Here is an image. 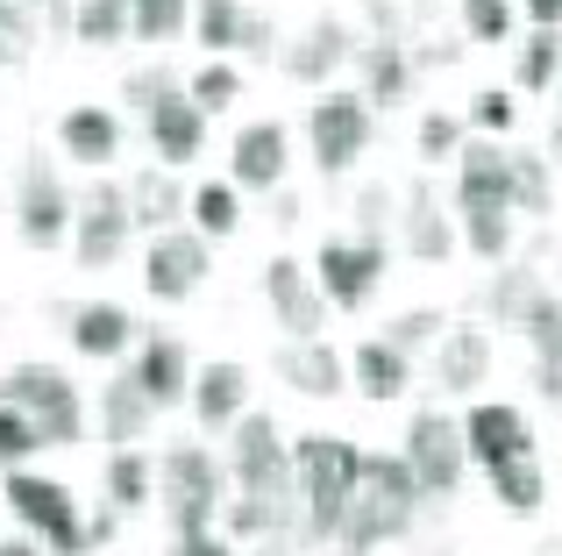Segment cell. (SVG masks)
<instances>
[{
	"label": "cell",
	"instance_id": "obj_25",
	"mask_svg": "<svg viewBox=\"0 0 562 556\" xmlns=\"http://www.w3.org/2000/svg\"><path fill=\"white\" fill-rule=\"evenodd\" d=\"M357 71H363V100H371V108H398V100L413 93V51L398 36L357 43Z\"/></svg>",
	"mask_w": 562,
	"mask_h": 556
},
{
	"label": "cell",
	"instance_id": "obj_18",
	"mask_svg": "<svg viewBox=\"0 0 562 556\" xmlns=\"http://www.w3.org/2000/svg\"><path fill=\"white\" fill-rule=\"evenodd\" d=\"M143 129H150V151H157V165H165V171L171 165H192L200 143H206V114L192 108V93H179V86L143 114Z\"/></svg>",
	"mask_w": 562,
	"mask_h": 556
},
{
	"label": "cell",
	"instance_id": "obj_17",
	"mask_svg": "<svg viewBox=\"0 0 562 556\" xmlns=\"http://www.w3.org/2000/svg\"><path fill=\"white\" fill-rule=\"evenodd\" d=\"M278 378H285L300 400H335V392H349V357L335 343H321V335H306V343L278 349Z\"/></svg>",
	"mask_w": 562,
	"mask_h": 556
},
{
	"label": "cell",
	"instance_id": "obj_36",
	"mask_svg": "<svg viewBox=\"0 0 562 556\" xmlns=\"http://www.w3.org/2000/svg\"><path fill=\"white\" fill-rule=\"evenodd\" d=\"M192 229H200L206 243L214 236H235L243 229V200H235V179H206V186H192Z\"/></svg>",
	"mask_w": 562,
	"mask_h": 556
},
{
	"label": "cell",
	"instance_id": "obj_10",
	"mask_svg": "<svg viewBox=\"0 0 562 556\" xmlns=\"http://www.w3.org/2000/svg\"><path fill=\"white\" fill-rule=\"evenodd\" d=\"M384 278V243H363V236H328L314 251V286L328 307H371Z\"/></svg>",
	"mask_w": 562,
	"mask_h": 556
},
{
	"label": "cell",
	"instance_id": "obj_54",
	"mask_svg": "<svg viewBox=\"0 0 562 556\" xmlns=\"http://www.w3.org/2000/svg\"><path fill=\"white\" fill-rule=\"evenodd\" d=\"M520 8H527L535 29H562V0H520Z\"/></svg>",
	"mask_w": 562,
	"mask_h": 556
},
{
	"label": "cell",
	"instance_id": "obj_16",
	"mask_svg": "<svg viewBox=\"0 0 562 556\" xmlns=\"http://www.w3.org/2000/svg\"><path fill=\"white\" fill-rule=\"evenodd\" d=\"M243 414H249V364L214 357L206 371H192V421L206 435H228Z\"/></svg>",
	"mask_w": 562,
	"mask_h": 556
},
{
	"label": "cell",
	"instance_id": "obj_24",
	"mask_svg": "<svg viewBox=\"0 0 562 556\" xmlns=\"http://www.w3.org/2000/svg\"><path fill=\"white\" fill-rule=\"evenodd\" d=\"M150 421H157V400L136 386V371H122V378L100 386V435H108L114 449H136L143 435H150Z\"/></svg>",
	"mask_w": 562,
	"mask_h": 556
},
{
	"label": "cell",
	"instance_id": "obj_22",
	"mask_svg": "<svg viewBox=\"0 0 562 556\" xmlns=\"http://www.w3.org/2000/svg\"><path fill=\"white\" fill-rule=\"evenodd\" d=\"M285 457L292 449L278 443V414H257V407H249V414L228 429V486H249V478L278 471Z\"/></svg>",
	"mask_w": 562,
	"mask_h": 556
},
{
	"label": "cell",
	"instance_id": "obj_49",
	"mask_svg": "<svg viewBox=\"0 0 562 556\" xmlns=\"http://www.w3.org/2000/svg\"><path fill=\"white\" fill-rule=\"evenodd\" d=\"M165 93H171V71L165 65H143V71H128V79H122V100H128V108H143V114H150Z\"/></svg>",
	"mask_w": 562,
	"mask_h": 556
},
{
	"label": "cell",
	"instance_id": "obj_43",
	"mask_svg": "<svg viewBox=\"0 0 562 556\" xmlns=\"http://www.w3.org/2000/svg\"><path fill=\"white\" fill-rule=\"evenodd\" d=\"M36 14H29V0H0V65H29L36 57Z\"/></svg>",
	"mask_w": 562,
	"mask_h": 556
},
{
	"label": "cell",
	"instance_id": "obj_31",
	"mask_svg": "<svg viewBox=\"0 0 562 556\" xmlns=\"http://www.w3.org/2000/svg\"><path fill=\"white\" fill-rule=\"evenodd\" d=\"M456 222H463V243L484 257V265H506L513 257V243H520V214L513 208H498V200H470V208H456Z\"/></svg>",
	"mask_w": 562,
	"mask_h": 556
},
{
	"label": "cell",
	"instance_id": "obj_27",
	"mask_svg": "<svg viewBox=\"0 0 562 556\" xmlns=\"http://www.w3.org/2000/svg\"><path fill=\"white\" fill-rule=\"evenodd\" d=\"M57 151L71 157V165H114L122 157V122H114L108 108H71L65 122H57Z\"/></svg>",
	"mask_w": 562,
	"mask_h": 556
},
{
	"label": "cell",
	"instance_id": "obj_29",
	"mask_svg": "<svg viewBox=\"0 0 562 556\" xmlns=\"http://www.w3.org/2000/svg\"><path fill=\"white\" fill-rule=\"evenodd\" d=\"M470 200H498V208H513L506 143H463V157H456V208H470Z\"/></svg>",
	"mask_w": 562,
	"mask_h": 556
},
{
	"label": "cell",
	"instance_id": "obj_35",
	"mask_svg": "<svg viewBox=\"0 0 562 556\" xmlns=\"http://www.w3.org/2000/svg\"><path fill=\"white\" fill-rule=\"evenodd\" d=\"M492 500L506 507V514H541V500H549V471H541V457H513L492 471Z\"/></svg>",
	"mask_w": 562,
	"mask_h": 556
},
{
	"label": "cell",
	"instance_id": "obj_44",
	"mask_svg": "<svg viewBox=\"0 0 562 556\" xmlns=\"http://www.w3.org/2000/svg\"><path fill=\"white\" fill-rule=\"evenodd\" d=\"M43 449V435H36V421L22 414V407H8L0 400V471H22L29 457Z\"/></svg>",
	"mask_w": 562,
	"mask_h": 556
},
{
	"label": "cell",
	"instance_id": "obj_21",
	"mask_svg": "<svg viewBox=\"0 0 562 556\" xmlns=\"http://www.w3.org/2000/svg\"><path fill=\"white\" fill-rule=\"evenodd\" d=\"M435 378L449 392H477L492 378V329L477 321H449V335L435 343Z\"/></svg>",
	"mask_w": 562,
	"mask_h": 556
},
{
	"label": "cell",
	"instance_id": "obj_11",
	"mask_svg": "<svg viewBox=\"0 0 562 556\" xmlns=\"http://www.w3.org/2000/svg\"><path fill=\"white\" fill-rule=\"evenodd\" d=\"M128 236H136L128 186H93V193L79 200V222H71V257H79L86 271H108L114 257L128 251Z\"/></svg>",
	"mask_w": 562,
	"mask_h": 556
},
{
	"label": "cell",
	"instance_id": "obj_14",
	"mask_svg": "<svg viewBox=\"0 0 562 556\" xmlns=\"http://www.w3.org/2000/svg\"><path fill=\"white\" fill-rule=\"evenodd\" d=\"M285 165H292L285 122H243V129H235V143H228V179L235 186L278 193V186H285Z\"/></svg>",
	"mask_w": 562,
	"mask_h": 556
},
{
	"label": "cell",
	"instance_id": "obj_46",
	"mask_svg": "<svg viewBox=\"0 0 562 556\" xmlns=\"http://www.w3.org/2000/svg\"><path fill=\"white\" fill-rule=\"evenodd\" d=\"M420 157L427 165H449V157H463V122L456 114H420Z\"/></svg>",
	"mask_w": 562,
	"mask_h": 556
},
{
	"label": "cell",
	"instance_id": "obj_12",
	"mask_svg": "<svg viewBox=\"0 0 562 556\" xmlns=\"http://www.w3.org/2000/svg\"><path fill=\"white\" fill-rule=\"evenodd\" d=\"M263 300H271L285 343H306V335H321V321H328V300H321V286H314V265H300V257H271V265H263Z\"/></svg>",
	"mask_w": 562,
	"mask_h": 556
},
{
	"label": "cell",
	"instance_id": "obj_37",
	"mask_svg": "<svg viewBox=\"0 0 562 556\" xmlns=\"http://www.w3.org/2000/svg\"><path fill=\"white\" fill-rule=\"evenodd\" d=\"M555 71H562V29H535L520 43V57H513V86L520 93H549Z\"/></svg>",
	"mask_w": 562,
	"mask_h": 556
},
{
	"label": "cell",
	"instance_id": "obj_7",
	"mask_svg": "<svg viewBox=\"0 0 562 556\" xmlns=\"http://www.w3.org/2000/svg\"><path fill=\"white\" fill-rule=\"evenodd\" d=\"M398 457L413 464L427 500H456V486H463V471H470L463 421H456L449 407H420V414L406 421V449H398Z\"/></svg>",
	"mask_w": 562,
	"mask_h": 556
},
{
	"label": "cell",
	"instance_id": "obj_59",
	"mask_svg": "<svg viewBox=\"0 0 562 556\" xmlns=\"http://www.w3.org/2000/svg\"><path fill=\"white\" fill-rule=\"evenodd\" d=\"M541 556H562V543H549V549H541Z\"/></svg>",
	"mask_w": 562,
	"mask_h": 556
},
{
	"label": "cell",
	"instance_id": "obj_51",
	"mask_svg": "<svg viewBox=\"0 0 562 556\" xmlns=\"http://www.w3.org/2000/svg\"><path fill=\"white\" fill-rule=\"evenodd\" d=\"M171 556H235V543L221 529H200V535H171Z\"/></svg>",
	"mask_w": 562,
	"mask_h": 556
},
{
	"label": "cell",
	"instance_id": "obj_5",
	"mask_svg": "<svg viewBox=\"0 0 562 556\" xmlns=\"http://www.w3.org/2000/svg\"><path fill=\"white\" fill-rule=\"evenodd\" d=\"M0 400L22 407L29 421H36L43 449H71L86 435V407H79V386H71L65 371H50V364H14L8 378H0Z\"/></svg>",
	"mask_w": 562,
	"mask_h": 556
},
{
	"label": "cell",
	"instance_id": "obj_2",
	"mask_svg": "<svg viewBox=\"0 0 562 556\" xmlns=\"http://www.w3.org/2000/svg\"><path fill=\"white\" fill-rule=\"evenodd\" d=\"M292 471H300V500H306L300 543H335L349 521V500L363 486V449L349 435H300L292 443Z\"/></svg>",
	"mask_w": 562,
	"mask_h": 556
},
{
	"label": "cell",
	"instance_id": "obj_32",
	"mask_svg": "<svg viewBox=\"0 0 562 556\" xmlns=\"http://www.w3.org/2000/svg\"><path fill=\"white\" fill-rule=\"evenodd\" d=\"M541 292H549V278H541L535 265H513V257H506V271H498L492 286H484V314H492V321H506V329H520V321L535 314V300H541Z\"/></svg>",
	"mask_w": 562,
	"mask_h": 556
},
{
	"label": "cell",
	"instance_id": "obj_41",
	"mask_svg": "<svg viewBox=\"0 0 562 556\" xmlns=\"http://www.w3.org/2000/svg\"><path fill=\"white\" fill-rule=\"evenodd\" d=\"M186 93H192V108H200V114H221V108H235V100H243V71H235L228 57H214V65L192 71Z\"/></svg>",
	"mask_w": 562,
	"mask_h": 556
},
{
	"label": "cell",
	"instance_id": "obj_8",
	"mask_svg": "<svg viewBox=\"0 0 562 556\" xmlns=\"http://www.w3.org/2000/svg\"><path fill=\"white\" fill-rule=\"evenodd\" d=\"M71 222H79V200L65 193V179L50 171V157H29L22 165V193H14V236L29 243V251H57V243L71 236Z\"/></svg>",
	"mask_w": 562,
	"mask_h": 556
},
{
	"label": "cell",
	"instance_id": "obj_13",
	"mask_svg": "<svg viewBox=\"0 0 562 556\" xmlns=\"http://www.w3.org/2000/svg\"><path fill=\"white\" fill-rule=\"evenodd\" d=\"M463 443H470V464L498 471V464H513V457H535V421L513 400H477L463 414Z\"/></svg>",
	"mask_w": 562,
	"mask_h": 556
},
{
	"label": "cell",
	"instance_id": "obj_40",
	"mask_svg": "<svg viewBox=\"0 0 562 556\" xmlns=\"http://www.w3.org/2000/svg\"><path fill=\"white\" fill-rule=\"evenodd\" d=\"M441 335H449V314H441V307H406V314L384 321V343H392L398 357H420V349H435Z\"/></svg>",
	"mask_w": 562,
	"mask_h": 556
},
{
	"label": "cell",
	"instance_id": "obj_6",
	"mask_svg": "<svg viewBox=\"0 0 562 556\" xmlns=\"http://www.w3.org/2000/svg\"><path fill=\"white\" fill-rule=\"evenodd\" d=\"M371 136H378V108L363 93H342V86H335V93H321L314 108H306V143H314L321 179H342V171L371 151Z\"/></svg>",
	"mask_w": 562,
	"mask_h": 556
},
{
	"label": "cell",
	"instance_id": "obj_3",
	"mask_svg": "<svg viewBox=\"0 0 562 556\" xmlns=\"http://www.w3.org/2000/svg\"><path fill=\"white\" fill-rule=\"evenodd\" d=\"M157 492H165V514H171V535H200V529H221V492H228V471L206 443H171L165 464H157Z\"/></svg>",
	"mask_w": 562,
	"mask_h": 556
},
{
	"label": "cell",
	"instance_id": "obj_53",
	"mask_svg": "<svg viewBox=\"0 0 562 556\" xmlns=\"http://www.w3.org/2000/svg\"><path fill=\"white\" fill-rule=\"evenodd\" d=\"M114 529H122V514H114V507H108V514H93V521H86V549L114 543Z\"/></svg>",
	"mask_w": 562,
	"mask_h": 556
},
{
	"label": "cell",
	"instance_id": "obj_60",
	"mask_svg": "<svg viewBox=\"0 0 562 556\" xmlns=\"http://www.w3.org/2000/svg\"><path fill=\"white\" fill-rule=\"evenodd\" d=\"M122 8H136V0H122Z\"/></svg>",
	"mask_w": 562,
	"mask_h": 556
},
{
	"label": "cell",
	"instance_id": "obj_50",
	"mask_svg": "<svg viewBox=\"0 0 562 556\" xmlns=\"http://www.w3.org/2000/svg\"><path fill=\"white\" fill-rule=\"evenodd\" d=\"M235 51L257 57V65H271V57H278V29L263 22V14H249V22H243V43H235Z\"/></svg>",
	"mask_w": 562,
	"mask_h": 556
},
{
	"label": "cell",
	"instance_id": "obj_28",
	"mask_svg": "<svg viewBox=\"0 0 562 556\" xmlns=\"http://www.w3.org/2000/svg\"><path fill=\"white\" fill-rule=\"evenodd\" d=\"M192 208V193H179V179H171L165 165L136 171L128 179V214H136V229H150V236H165V229H186L179 214Z\"/></svg>",
	"mask_w": 562,
	"mask_h": 556
},
{
	"label": "cell",
	"instance_id": "obj_55",
	"mask_svg": "<svg viewBox=\"0 0 562 556\" xmlns=\"http://www.w3.org/2000/svg\"><path fill=\"white\" fill-rule=\"evenodd\" d=\"M0 556H43V543H36V535H8V543H0Z\"/></svg>",
	"mask_w": 562,
	"mask_h": 556
},
{
	"label": "cell",
	"instance_id": "obj_15",
	"mask_svg": "<svg viewBox=\"0 0 562 556\" xmlns=\"http://www.w3.org/2000/svg\"><path fill=\"white\" fill-rule=\"evenodd\" d=\"M398 208H406V214H398V251L420 257V265H449V251H456V222H449V208H441L435 186L413 179Z\"/></svg>",
	"mask_w": 562,
	"mask_h": 556
},
{
	"label": "cell",
	"instance_id": "obj_19",
	"mask_svg": "<svg viewBox=\"0 0 562 556\" xmlns=\"http://www.w3.org/2000/svg\"><path fill=\"white\" fill-rule=\"evenodd\" d=\"M357 57V36H349V22H335V14H321L306 36H292V51H285V79H300V86H328L335 71Z\"/></svg>",
	"mask_w": 562,
	"mask_h": 556
},
{
	"label": "cell",
	"instance_id": "obj_1",
	"mask_svg": "<svg viewBox=\"0 0 562 556\" xmlns=\"http://www.w3.org/2000/svg\"><path fill=\"white\" fill-rule=\"evenodd\" d=\"M420 507H427V492H420V478H413V464L392 457V449H363V486H357V500H349V521H342L335 543L349 556H371L378 543H398V535L420 521Z\"/></svg>",
	"mask_w": 562,
	"mask_h": 556
},
{
	"label": "cell",
	"instance_id": "obj_58",
	"mask_svg": "<svg viewBox=\"0 0 562 556\" xmlns=\"http://www.w3.org/2000/svg\"><path fill=\"white\" fill-rule=\"evenodd\" d=\"M555 151H562V108H555Z\"/></svg>",
	"mask_w": 562,
	"mask_h": 556
},
{
	"label": "cell",
	"instance_id": "obj_4",
	"mask_svg": "<svg viewBox=\"0 0 562 556\" xmlns=\"http://www.w3.org/2000/svg\"><path fill=\"white\" fill-rule=\"evenodd\" d=\"M0 507H8L36 543H50V556H86V521H79L71 486H57V478H43V471L22 464V471L0 478Z\"/></svg>",
	"mask_w": 562,
	"mask_h": 556
},
{
	"label": "cell",
	"instance_id": "obj_47",
	"mask_svg": "<svg viewBox=\"0 0 562 556\" xmlns=\"http://www.w3.org/2000/svg\"><path fill=\"white\" fill-rule=\"evenodd\" d=\"M470 122H477L484 136H506V129L520 122V100H506V86H484V93L470 100Z\"/></svg>",
	"mask_w": 562,
	"mask_h": 556
},
{
	"label": "cell",
	"instance_id": "obj_9",
	"mask_svg": "<svg viewBox=\"0 0 562 556\" xmlns=\"http://www.w3.org/2000/svg\"><path fill=\"white\" fill-rule=\"evenodd\" d=\"M206 271H214V243L200 236V229H165V236H150V251H143V292L165 307L192 300V292L206 286Z\"/></svg>",
	"mask_w": 562,
	"mask_h": 556
},
{
	"label": "cell",
	"instance_id": "obj_45",
	"mask_svg": "<svg viewBox=\"0 0 562 556\" xmlns=\"http://www.w3.org/2000/svg\"><path fill=\"white\" fill-rule=\"evenodd\" d=\"M513 22H520V0H463V29L477 43H513Z\"/></svg>",
	"mask_w": 562,
	"mask_h": 556
},
{
	"label": "cell",
	"instance_id": "obj_34",
	"mask_svg": "<svg viewBox=\"0 0 562 556\" xmlns=\"http://www.w3.org/2000/svg\"><path fill=\"white\" fill-rule=\"evenodd\" d=\"M108 500H114V514H136V507L157 500V464L143 449H114L108 457Z\"/></svg>",
	"mask_w": 562,
	"mask_h": 556
},
{
	"label": "cell",
	"instance_id": "obj_20",
	"mask_svg": "<svg viewBox=\"0 0 562 556\" xmlns=\"http://www.w3.org/2000/svg\"><path fill=\"white\" fill-rule=\"evenodd\" d=\"M71 321V349L93 364H114L128 343H136V314H128L122 300H86V307H65Z\"/></svg>",
	"mask_w": 562,
	"mask_h": 556
},
{
	"label": "cell",
	"instance_id": "obj_52",
	"mask_svg": "<svg viewBox=\"0 0 562 556\" xmlns=\"http://www.w3.org/2000/svg\"><path fill=\"white\" fill-rule=\"evenodd\" d=\"M29 14H36V22H50V36H71V14H79V0H29Z\"/></svg>",
	"mask_w": 562,
	"mask_h": 556
},
{
	"label": "cell",
	"instance_id": "obj_42",
	"mask_svg": "<svg viewBox=\"0 0 562 556\" xmlns=\"http://www.w3.org/2000/svg\"><path fill=\"white\" fill-rule=\"evenodd\" d=\"M71 36L93 43V51H108V43L128 36V8H122V0H79V14H71Z\"/></svg>",
	"mask_w": 562,
	"mask_h": 556
},
{
	"label": "cell",
	"instance_id": "obj_57",
	"mask_svg": "<svg viewBox=\"0 0 562 556\" xmlns=\"http://www.w3.org/2000/svg\"><path fill=\"white\" fill-rule=\"evenodd\" d=\"M257 556H292V543H257Z\"/></svg>",
	"mask_w": 562,
	"mask_h": 556
},
{
	"label": "cell",
	"instance_id": "obj_56",
	"mask_svg": "<svg viewBox=\"0 0 562 556\" xmlns=\"http://www.w3.org/2000/svg\"><path fill=\"white\" fill-rule=\"evenodd\" d=\"M271 214H278V222H300V193H285V186H278V200H271Z\"/></svg>",
	"mask_w": 562,
	"mask_h": 556
},
{
	"label": "cell",
	"instance_id": "obj_23",
	"mask_svg": "<svg viewBox=\"0 0 562 556\" xmlns=\"http://www.w3.org/2000/svg\"><path fill=\"white\" fill-rule=\"evenodd\" d=\"M136 386L150 392L157 407L192 400V357H186L179 335H143V349H136Z\"/></svg>",
	"mask_w": 562,
	"mask_h": 556
},
{
	"label": "cell",
	"instance_id": "obj_33",
	"mask_svg": "<svg viewBox=\"0 0 562 556\" xmlns=\"http://www.w3.org/2000/svg\"><path fill=\"white\" fill-rule=\"evenodd\" d=\"M506 179H513V214H555V171L541 151H506Z\"/></svg>",
	"mask_w": 562,
	"mask_h": 556
},
{
	"label": "cell",
	"instance_id": "obj_30",
	"mask_svg": "<svg viewBox=\"0 0 562 556\" xmlns=\"http://www.w3.org/2000/svg\"><path fill=\"white\" fill-rule=\"evenodd\" d=\"M349 386L363 392V400H378V407H392L398 392L413 386V357H398L392 343H384V335H371V343L357 349V357H349Z\"/></svg>",
	"mask_w": 562,
	"mask_h": 556
},
{
	"label": "cell",
	"instance_id": "obj_61",
	"mask_svg": "<svg viewBox=\"0 0 562 556\" xmlns=\"http://www.w3.org/2000/svg\"><path fill=\"white\" fill-rule=\"evenodd\" d=\"M441 556H449V549H441Z\"/></svg>",
	"mask_w": 562,
	"mask_h": 556
},
{
	"label": "cell",
	"instance_id": "obj_38",
	"mask_svg": "<svg viewBox=\"0 0 562 556\" xmlns=\"http://www.w3.org/2000/svg\"><path fill=\"white\" fill-rule=\"evenodd\" d=\"M243 22H249L243 0H192V43H206L214 57H228L243 43Z\"/></svg>",
	"mask_w": 562,
	"mask_h": 556
},
{
	"label": "cell",
	"instance_id": "obj_48",
	"mask_svg": "<svg viewBox=\"0 0 562 556\" xmlns=\"http://www.w3.org/2000/svg\"><path fill=\"white\" fill-rule=\"evenodd\" d=\"M384 229H392V186H363L357 193V236L384 243Z\"/></svg>",
	"mask_w": 562,
	"mask_h": 556
},
{
	"label": "cell",
	"instance_id": "obj_39",
	"mask_svg": "<svg viewBox=\"0 0 562 556\" xmlns=\"http://www.w3.org/2000/svg\"><path fill=\"white\" fill-rule=\"evenodd\" d=\"M192 29V0H136L128 8V36L136 43H179Z\"/></svg>",
	"mask_w": 562,
	"mask_h": 556
},
{
	"label": "cell",
	"instance_id": "obj_26",
	"mask_svg": "<svg viewBox=\"0 0 562 556\" xmlns=\"http://www.w3.org/2000/svg\"><path fill=\"white\" fill-rule=\"evenodd\" d=\"M520 335H527V349H535V392L562 407V292L555 286L535 300V314L520 321Z\"/></svg>",
	"mask_w": 562,
	"mask_h": 556
}]
</instances>
